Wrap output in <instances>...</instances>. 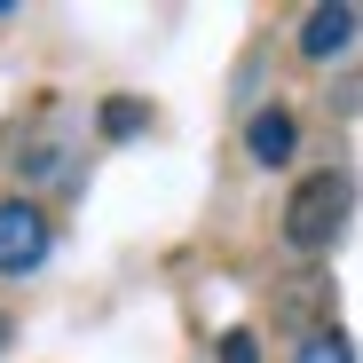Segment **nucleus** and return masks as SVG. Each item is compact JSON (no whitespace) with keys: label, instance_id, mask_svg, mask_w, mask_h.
Here are the masks:
<instances>
[{"label":"nucleus","instance_id":"obj_1","mask_svg":"<svg viewBox=\"0 0 363 363\" xmlns=\"http://www.w3.org/2000/svg\"><path fill=\"white\" fill-rule=\"evenodd\" d=\"M347 221H355V174L347 166H316L292 182V198H284V245L292 253H332L347 237Z\"/></svg>","mask_w":363,"mask_h":363},{"label":"nucleus","instance_id":"obj_2","mask_svg":"<svg viewBox=\"0 0 363 363\" xmlns=\"http://www.w3.org/2000/svg\"><path fill=\"white\" fill-rule=\"evenodd\" d=\"M48 245H55V229H48V213H40L32 198H9V206H0V277L40 269Z\"/></svg>","mask_w":363,"mask_h":363},{"label":"nucleus","instance_id":"obj_3","mask_svg":"<svg viewBox=\"0 0 363 363\" xmlns=\"http://www.w3.org/2000/svg\"><path fill=\"white\" fill-rule=\"evenodd\" d=\"M355 32H363V16L347 9V0H324V9L300 16V55L332 64V55H347V48H355Z\"/></svg>","mask_w":363,"mask_h":363},{"label":"nucleus","instance_id":"obj_4","mask_svg":"<svg viewBox=\"0 0 363 363\" xmlns=\"http://www.w3.org/2000/svg\"><path fill=\"white\" fill-rule=\"evenodd\" d=\"M292 150H300V118L284 103H269V111L245 118V158L253 166H292Z\"/></svg>","mask_w":363,"mask_h":363},{"label":"nucleus","instance_id":"obj_5","mask_svg":"<svg viewBox=\"0 0 363 363\" xmlns=\"http://www.w3.org/2000/svg\"><path fill=\"white\" fill-rule=\"evenodd\" d=\"M95 135H103V143H135V135H150V103H143V95H103Z\"/></svg>","mask_w":363,"mask_h":363},{"label":"nucleus","instance_id":"obj_6","mask_svg":"<svg viewBox=\"0 0 363 363\" xmlns=\"http://www.w3.org/2000/svg\"><path fill=\"white\" fill-rule=\"evenodd\" d=\"M292 363H355V340L324 324V332H308V340H300V355H292Z\"/></svg>","mask_w":363,"mask_h":363},{"label":"nucleus","instance_id":"obj_7","mask_svg":"<svg viewBox=\"0 0 363 363\" xmlns=\"http://www.w3.org/2000/svg\"><path fill=\"white\" fill-rule=\"evenodd\" d=\"M16 174H32V182L64 174V150H55V143H40V150H24V158H16Z\"/></svg>","mask_w":363,"mask_h":363},{"label":"nucleus","instance_id":"obj_8","mask_svg":"<svg viewBox=\"0 0 363 363\" xmlns=\"http://www.w3.org/2000/svg\"><path fill=\"white\" fill-rule=\"evenodd\" d=\"M213 347H221V363H261V340L253 332H221Z\"/></svg>","mask_w":363,"mask_h":363},{"label":"nucleus","instance_id":"obj_9","mask_svg":"<svg viewBox=\"0 0 363 363\" xmlns=\"http://www.w3.org/2000/svg\"><path fill=\"white\" fill-rule=\"evenodd\" d=\"M332 111H363V72H355V79H340V87H332Z\"/></svg>","mask_w":363,"mask_h":363},{"label":"nucleus","instance_id":"obj_10","mask_svg":"<svg viewBox=\"0 0 363 363\" xmlns=\"http://www.w3.org/2000/svg\"><path fill=\"white\" fill-rule=\"evenodd\" d=\"M9 347H16V316H9V308H0V355H9Z\"/></svg>","mask_w":363,"mask_h":363}]
</instances>
